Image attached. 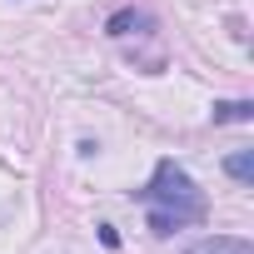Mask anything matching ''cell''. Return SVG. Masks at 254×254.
<instances>
[{
	"mask_svg": "<svg viewBox=\"0 0 254 254\" xmlns=\"http://www.w3.org/2000/svg\"><path fill=\"white\" fill-rule=\"evenodd\" d=\"M140 199L150 204V229H155V234H170V229H180V224L204 219V194L194 190V180H190L175 160H160V165H155V180L140 190Z\"/></svg>",
	"mask_w": 254,
	"mask_h": 254,
	"instance_id": "6da1fadb",
	"label": "cell"
},
{
	"mask_svg": "<svg viewBox=\"0 0 254 254\" xmlns=\"http://www.w3.org/2000/svg\"><path fill=\"white\" fill-rule=\"evenodd\" d=\"M190 254H254V249H249V239H204Z\"/></svg>",
	"mask_w": 254,
	"mask_h": 254,
	"instance_id": "7a4b0ae2",
	"label": "cell"
},
{
	"mask_svg": "<svg viewBox=\"0 0 254 254\" xmlns=\"http://www.w3.org/2000/svg\"><path fill=\"white\" fill-rule=\"evenodd\" d=\"M224 170H229L239 185H249V180H254V155H249V150H239V155H229V160H224Z\"/></svg>",
	"mask_w": 254,
	"mask_h": 254,
	"instance_id": "3957f363",
	"label": "cell"
},
{
	"mask_svg": "<svg viewBox=\"0 0 254 254\" xmlns=\"http://www.w3.org/2000/svg\"><path fill=\"white\" fill-rule=\"evenodd\" d=\"M254 105L249 100H229V105H214V120H249Z\"/></svg>",
	"mask_w": 254,
	"mask_h": 254,
	"instance_id": "277c9868",
	"label": "cell"
},
{
	"mask_svg": "<svg viewBox=\"0 0 254 254\" xmlns=\"http://www.w3.org/2000/svg\"><path fill=\"white\" fill-rule=\"evenodd\" d=\"M130 25H145V15H130V10L115 15V20H110V35H130Z\"/></svg>",
	"mask_w": 254,
	"mask_h": 254,
	"instance_id": "5b68a950",
	"label": "cell"
}]
</instances>
